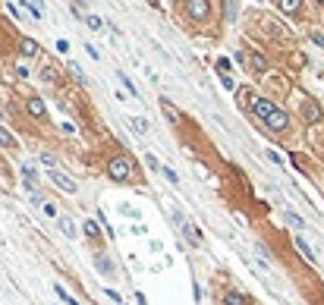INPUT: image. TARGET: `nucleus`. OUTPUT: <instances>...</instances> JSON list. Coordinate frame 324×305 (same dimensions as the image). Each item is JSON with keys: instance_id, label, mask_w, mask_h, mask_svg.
Segmentation results:
<instances>
[{"instance_id": "1", "label": "nucleus", "mask_w": 324, "mask_h": 305, "mask_svg": "<svg viewBox=\"0 0 324 305\" xmlns=\"http://www.w3.org/2000/svg\"><path fill=\"white\" fill-rule=\"evenodd\" d=\"M107 176L114 183H126L132 176V160L129 157H114V160H107Z\"/></svg>"}, {"instance_id": "2", "label": "nucleus", "mask_w": 324, "mask_h": 305, "mask_svg": "<svg viewBox=\"0 0 324 305\" xmlns=\"http://www.w3.org/2000/svg\"><path fill=\"white\" fill-rule=\"evenodd\" d=\"M249 110H252V116H255V120H261V123H264V120H268V116H271V114H274V110H277V107L271 104L268 98H252Z\"/></svg>"}, {"instance_id": "3", "label": "nucleus", "mask_w": 324, "mask_h": 305, "mask_svg": "<svg viewBox=\"0 0 324 305\" xmlns=\"http://www.w3.org/2000/svg\"><path fill=\"white\" fill-rule=\"evenodd\" d=\"M186 13H189L192 19H208L211 0H186Z\"/></svg>"}, {"instance_id": "4", "label": "nucleus", "mask_w": 324, "mask_h": 305, "mask_svg": "<svg viewBox=\"0 0 324 305\" xmlns=\"http://www.w3.org/2000/svg\"><path fill=\"white\" fill-rule=\"evenodd\" d=\"M264 126H268V129H271V132H284V129H286V126H289V116H286V114H284V110H280V107H277V110H274V114H271V116H268V120H264Z\"/></svg>"}, {"instance_id": "5", "label": "nucleus", "mask_w": 324, "mask_h": 305, "mask_svg": "<svg viewBox=\"0 0 324 305\" xmlns=\"http://www.w3.org/2000/svg\"><path fill=\"white\" fill-rule=\"evenodd\" d=\"M50 183H54V186H60L66 195H76V183H73L63 170H50Z\"/></svg>"}, {"instance_id": "6", "label": "nucleus", "mask_w": 324, "mask_h": 305, "mask_svg": "<svg viewBox=\"0 0 324 305\" xmlns=\"http://www.w3.org/2000/svg\"><path fill=\"white\" fill-rule=\"evenodd\" d=\"M25 110H29L35 120H44V116H47V107H44V101H41V98H29V101H25Z\"/></svg>"}, {"instance_id": "7", "label": "nucleus", "mask_w": 324, "mask_h": 305, "mask_svg": "<svg viewBox=\"0 0 324 305\" xmlns=\"http://www.w3.org/2000/svg\"><path fill=\"white\" fill-rule=\"evenodd\" d=\"M277 10L284 16H299L302 13V0H277Z\"/></svg>"}, {"instance_id": "8", "label": "nucleus", "mask_w": 324, "mask_h": 305, "mask_svg": "<svg viewBox=\"0 0 324 305\" xmlns=\"http://www.w3.org/2000/svg\"><path fill=\"white\" fill-rule=\"evenodd\" d=\"M302 120L305 123H318L321 120V107L315 104V101H305V104H302Z\"/></svg>"}, {"instance_id": "9", "label": "nucleus", "mask_w": 324, "mask_h": 305, "mask_svg": "<svg viewBox=\"0 0 324 305\" xmlns=\"http://www.w3.org/2000/svg\"><path fill=\"white\" fill-rule=\"evenodd\" d=\"M180 224H183V233H186V239H189L192 245H199V242H202V233H199V230H195V227H192V224H186V220H183V217H180Z\"/></svg>"}, {"instance_id": "10", "label": "nucleus", "mask_w": 324, "mask_h": 305, "mask_svg": "<svg viewBox=\"0 0 324 305\" xmlns=\"http://www.w3.org/2000/svg\"><path fill=\"white\" fill-rule=\"evenodd\" d=\"M19 50H22V57H35V54H38V41L22 38V41H19Z\"/></svg>"}, {"instance_id": "11", "label": "nucleus", "mask_w": 324, "mask_h": 305, "mask_svg": "<svg viewBox=\"0 0 324 305\" xmlns=\"http://www.w3.org/2000/svg\"><path fill=\"white\" fill-rule=\"evenodd\" d=\"M57 224H60V230H63L66 239H76V224H73L70 217H57Z\"/></svg>"}, {"instance_id": "12", "label": "nucleus", "mask_w": 324, "mask_h": 305, "mask_svg": "<svg viewBox=\"0 0 324 305\" xmlns=\"http://www.w3.org/2000/svg\"><path fill=\"white\" fill-rule=\"evenodd\" d=\"M25 10H29L32 19H44V13H41V0H22Z\"/></svg>"}, {"instance_id": "13", "label": "nucleus", "mask_w": 324, "mask_h": 305, "mask_svg": "<svg viewBox=\"0 0 324 305\" xmlns=\"http://www.w3.org/2000/svg\"><path fill=\"white\" fill-rule=\"evenodd\" d=\"M224 305H245V296L236 293V290H230V293H224Z\"/></svg>"}, {"instance_id": "14", "label": "nucleus", "mask_w": 324, "mask_h": 305, "mask_svg": "<svg viewBox=\"0 0 324 305\" xmlns=\"http://www.w3.org/2000/svg\"><path fill=\"white\" fill-rule=\"evenodd\" d=\"M296 249H299V252H302V255H305V258H309V265H315V252L309 249V242H305V239H302V236H296Z\"/></svg>"}, {"instance_id": "15", "label": "nucleus", "mask_w": 324, "mask_h": 305, "mask_svg": "<svg viewBox=\"0 0 324 305\" xmlns=\"http://www.w3.org/2000/svg\"><path fill=\"white\" fill-rule=\"evenodd\" d=\"M0 148H16L13 132H10V129H3V126H0Z\"/></svg>"}, {"instance_id": "16", "label": "nucleus", "mask_w": 324, "mask_h": 305, "mask_svg": "<svg viewBox=\"0 0 324 305\" xmlns=\"http://www.w3.org/2000/svg\"><path fill=\"white\" fill-rule=\"evenodd\" d=\"M117 79H120V82H123V88H126V91H129V95H132V98H135V95H139V88H135V85H132V79H129V76H126V73H117Z\"/></svg>"}, {"instance_id": "17", "label": "nucleus", "mask_w": 324, "mask_h": 305, "mask_svg": "<svg viewBox=\"0 0 324 305\" xmlns=\"http://www.w3.org/2000/svg\"><path fill=\"white\" fill-rule=\"evenodd\" d=\"M95 267L101 270V274H110V270H114V265H110V258H104V255H98V258H95Z\"/></svg>"}, {"instance_id": "18", "label": "nucleus", "mask_w": 324, "mask_h": 305, "mask_svg": "<svg viewBox=\"0 0 324 305\" xmlns=\"http://www.w3.org/2000/svg\"><path fill=\"white\" fill-rule=\"evenodd\" d=\"M85 233H88L91 239H98V236H101V230H98V224H95V220H85Z\"/></svg>"}, {"instance_id": "19", "label": "nucleus", "mask_w": 324, "mask_h": 305, "mask_svg": "<svg viewBox=\"0 0 324 305\" xmlns=\"http://www.w3.org/2000/svg\"><path fill=\"white\" fill-rule=\"evenodd\" d=\"M164 110H167V116H170V123H180V114H176V107L170 104V101H164Z\"/></svg>"}, {"instance_id": "20", "label": "nucleus", "mask_w": 324, "mask_h": 305, "mask_svg": "<svg viewBox=\"0 0 324 305\" xmlns=\"http://www.w3.org/2000/svg\"><path fill=\"white\" fill-rule=\"evenodd\" d=\"M54 290H57V296H60V299H63L66 305H79V302H76V299H73V296H70V293H66V290H63V286H54Z\"/></svg>"}, {"instance_id": "21", "label": "nucleus", "mask_w": 324, "mask_h": 305, "mask_svg": "<svg viewBox=\"0 0 324 305\" xmlns=\"http://www.w3.org/2000/svg\"><path fill=\"white\" fill-rule=\"evenodd\" d=\"M29 198H32V205H41V208L47 205V201L41 198V192H38V189H29Z\"/></svg>"}, {"instance_id": "22", "label": "nucleus", "mask_w": 324, "mask_h": 305, "mask_svg": "<svg viewBox=\"0 0 324 305\" xmlns=\"http://www.w3.org/2000/svg\"><path fill=\"white\" fill-rule=\"evenodd\" d=\"M264 66H268L264 57H252V70H255V73H264Z\"/></svg>"}, {"instance_id": "23", "label": "nucleus", "mask_w": 324, "mask_h": 305, "mask_svg": "<svg viewBox=\"0 0 324 305\" xmlns=\"http://www.w3.org/2000/svg\"><path fill=\"white\" fill-rule=\"evenodd\" d=\"M286 224H293L296 230H302V217H296L293 211H286Z\"/></svg>"}, {"instance_id": "24", "label": "nucleus", "mask_w": 324, "mask_h": 305, "mask_svg": "<svg viewBox=\"0 0 324 305\" xmlns=\"http://www.w3.org/2000/svg\"><path fill=\"white\" fill-rule=\"evenodd\" d=\"M161 173H164V176H167V180H170V183H173V186H176V183H180V176H176L173 170H170V167H164V164H161Z\"/></svg>"}, {"instance_id": "25", "label": "nucleus", "mask_w": 324, "mask_h": 305, "mask_svg": "<svg viewBox=\"0 0 324 305\" xmlns=\"http://www.w3.org/2000/svg\"><path fill=\"white\" fill-rule=\"evenodd\" d=\"M268 160H271V164H277V167H284V157H280L277 151H268Z\"/></svg>"}, {"instance_id": "26", "label": "nucleus", "mask_w": 324, "mask_h": 305, "mask_svg": "<svg viewBox=\"0 0 324 305\" xmlns=\"http://www.w3.org/2000/svg\"><path fill=\"white\" fill-rule=\"evenodd\" d=\"M230 66H233V63H230V60H227V57H220V60H217V70H220V73H224V76H227V70H230Z\"/></svg>"}, {"instance_id": "27", "label": "nucleus", "mask_w": 324, "mask_h": 305, "mask_svg": "<svg viewBox=\"0 0 324 305\" xmlns=\"http://www.w3.org/2000/svg\"><path fill=\"white\" fill-rule=\"evenodd\" d=\"M132 129L135 132H148V123H145V120H132Z\"/></svg>"}, {"instance_id": "28", "label": "nucleus", "mask_w": 324, "mask_h": 305, "mask_svg": "<svg viewBox=\"0 0 324 305\" xmlns=\"http://www.w3.org/2000/svg\"><path fill=\"white\" fill-rule=\"evenodd\" d=\"M85 22H88V25H91V29H101V25H104V22H101V19H98V16H85Z\"/></svg>"}, {"instance_id": "29", "label": "nucleus", "mask_w": 324, "mask_h": 305, "mask_svg": "<svg viewBox=\"0 0 324 305\" xmlns=\"http://www.w3.org/2000/svg\"><path fill=\"white\" fill-rule=\"evenodd\" d=\"M70 70H73V76H76V79H79V82H82V85H85V82H88V79H85V73L79 70V66H70Z\"/></svg>"}, {"instance_id": "30", "label": "nucleus", "mask_w": 324, "mask_h": 305, "mask_svg": "<svg viewBox=\"0 0 324 305\" xmlns=\"http://www.w3.org/2000/svg\"><path fill=\"white\" fill-rule=\"evenodd\" d=\"M220 82H224V88H230V91L236 88V85H233V79H230V76H224V73H220Z\"/></svg>"}, {"instance_id": "31", "label": "nucleus", "mask_w": 324, "mask_h": 305, "mask_svg": "<svg viewBox=\"0 0 324 305\" xmlns=\"http://www.w3.org/2000/svg\"><path fill=\"white\" fill-rule=\"evenodd\" d=\"M41 160H44V164L50 167V170H57V160H54V157H50V154H44V157H41Z\"/></svg>"}, {"instance_id": "32", "label": "nucleus", "mask_w": 324, "mask_h": 305, "mask_svg": "<svg viewBox=\"0 0 324 305\" xmlns=\"http://www.w3.org/2000/svg\"><path fill=\"white\" fill-rule=\"evenodd\" d=\"M44 214H47V217H60V214H57V208H54V205H44Z\"/></svg>"}, {"instance_id": "33", "label": "nucleus", "mask_w": 324, "mask_h": 305, "mask_svg": "<svg viewBox=\"0 0 324 305\" xmlns=\"http://www.w3.org/2000/svg\"><path fill=\"white\" fill-rule=\"evenodd\" d=\"M312 41H315L318 47H324V35H312Z\"/></svg>"}, {"instance_id": "34", "label": "nucleus", "mask_w": 324, "mask_h": 305, "mask_svg": "<svg viewBox=\"0 0 324 305\" xmlns=\"http://www.w3.org/2000/svg\"><path fill=\"white\" fill-rule=\"evenodd\" d=\"M76 6H82V10H85V6H88V0H76Z\"/></svg>"}]
</instances>
